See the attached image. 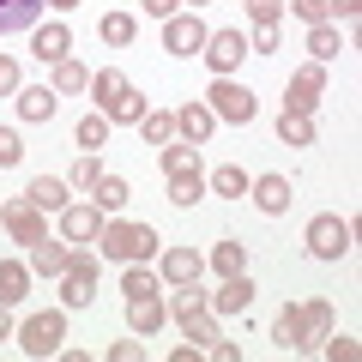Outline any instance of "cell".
Listing matches in <instances>:
<instances>
[{"label": "cell", "mask_w": 362, "mask_h": 362, "mask_svg": "<svg viewBox=\"0 0 362 362\" xmlns=\"http://www.w3.org/2000/svg\"><path fill=\"white\" fill-rule=\"evenodd\" d=\"M206 199V175H169V206H199Z\"/></svg>", "instance_id": "obj_26"}, {"label": "cell", "mask_w": 362, "mask_h": 362, "mask_svg": "<svg viewBox=\"0 0 362 362\" xmlns=\"http://www.w3.org/2000/svg\"><path fill=\"white\" fill-rule=\"evenodd\" d=\"M163 296H127V326H133V332H139V338H151L157 332V326H163Z\"/></svg>", "instance_id": "obj_18"}, {"label": "cell", "mask_w": 362, "mask_h": 362, "mask_svg": "<svg viewBox=\"0 0 362 362\" xmlns=\"http://www.w3.org/2000/svg\"><path fill=\"white\" fill-rule=\"evenodd\" d=\"M199 54H206V66H211V73H235V66H242V54H247V42H242V30H211V37H206V49H199Z\"/></svg>", "instance_id": "obj_9"}, {"label": "cell", "mask_w": 362, "mask_h": 362, "mask_svg": "<svg viewBox=\"0 0 362 362\" xmlns=\"http://www.w3.org/2000/svg\"><path fill=\"white\" fill-rule=\"evenodd\" d=\"M254 54H278V25H254V42H247Z\"/></svg>", "instance_id": "obj_41"}, {"label": "cell", "mask_w": 362, "mask_h": 362, "mask_svg": "<svg viewBox=\"0 0 362 362\" xmlns=\"http://www.w3.org/2000/svg\"><path fill=\"white\" fill-rule=\"evenodd\" d=\"M290 13H296L302 25H326V0H290Z\"/></svg>", "instance_id": "obj_40"}, {"label": "cell", "mask_w": 362, "mask_h": 362, "mask_svg": "<svg viewBox=\"0 0 362 362\" xmlns=\"http://www.w3.org/2000/svg\"><path fill=\"white\" fill-rule=\"evenodd\" d=\"M0 338H13V314L6 308H0Z\"/></svg>", "instance_id": "obj_47"}, {"label": "cell", "mask_w": 362, "mask_h": 362, "mask_svg": "<svg viewBox=\"0 0 362 362\" xmlns=\"http://www.w3.org/2000/svg\"><path fill=\"white\" fill-rule=\"evenodd\" d=\"M25 296H30V266L25 259H0V308H13Z\"/></svg>", "instance_id": "obj_20"}, {"label": "cell", "mask_w": 362, "mask_h": 362, "mask_svg": "<svg viewBox=\"0 0 362 362\" xmlns=\"http://www.w3.org/2000/svg\"><path fill=\"white\" fill-rule=\"evenodd\" d=\"M211 127H218V115H211V109L199 103V97L175 109V133H181L187 145H206V139H211Z\"/></svg>", "instance_id": "obj_10"}, {"label": "cell", "mask_w": 362, "mask_h": 362, "mask_svg": "<svg viewBox=\"0 0 362 362\" xmlns=\"http://www.w3.org/2000/svg\"><path fill=\"white\" fill-rule=\"evenodd\" d=\"M97 272H103V254H90V247H73L61 272V302L66 308H90L97 302Z\"/></svg>", "instance_id": "obj_2"}, {"label": "cell", "mask_w": 362, "mask_h": 362, "mask_svg": "<svg viewBox=\"0 0 362 362\" xmlns=\"http://www.w3.org/2000/svg\"><path fill=\"white\" fill-rule=\"evenodd\" d=\"M145 13H151V18H175L181 0H145Z\"/></svg>", "instance_id": "obj_45"}, {"label": "cell", "mask_w": 362, "mask_h": 362, "mask_svg": "<svg viewBox=\"0 0 362 362\" xmlns=\"http://www.w3.org/2000/svg\"><path fill=\"white\" fill-rule=\"evenodd\" d=\"M18 163H25V139L13 127H0V169H18Z\"/></svg>", "instance_id": "obj_37"}, {"label": "cell", "mask_w": 362, "mask_h": 362, "mask_svg": "<svg viewBox=\"0 0 362 362\" xmlns=\"http://www.w3.org/2000/svg\"><path fill=\"white\" fill-rule=\"evenodd\" d=\"M97 230H103V211L97 206H61V235L66 242H90Z\"/></svg>", "instance_id": "obj_16"}, {"label": "cell", "mask_w": 362, "mask_h": 362, "mask_svg": "<svg viewBox=\"0 0 362 362\" xmlns=\"http://www.w3.org/2000/svg\"><path fill=\"white\" fill-rule=\"evenodd\" d=\"M54 103H61L54 85H18V115L25 121H54Z\"/></svg>", "instance_id": "obj_15"}, {"label": "cell", "mask_w": 362, "mask_h": 362, "mask_svg": "<svg viewBox=\"0 0 362 362\" xmlns=\"http://www.w3.org/2000/svg\"><path fill=\"white\" fill-rule=\"evenodd\" d=\"M326 97V66H296L290 73V90H284V109H296V115H314V103Z\"/></svg>", "instance_id": "obj_7"}, {"label": "cell", "mask_w": 362, "mask_h": 362, "mask_svg": "<svg viewBox=\"0 0 362 362\" xmlns=\"http://www.w3.org/2000/svg\"><path fill=\"white\" fill-rule=\"evenodd\" d=\"M61 338H66V314L61 308H42V314H30V320L18 326V344H25L30 356H54Z\"/></svg>", "instance_id": "obj_4"}, {"label": "cell", "mask_w": 362, "mask_h": 362, "mask_svg": "<svg viewBox=\"0 0 362 362\" xmlns=\"http://www.w3.org/2000/svg\"><path fill=\"white\" fill-rule=\"evenodd\" d=\"M302 308V350H320L326 344V332H332V302H296Z\"/></svg>", "instance_id": "obj_11"}, {"label": "cell", "mask_w": 362, "mask_h": 362, "mask_svg": "<svg viewBox=\"0 0 362 362\" xmlns=\"http://www.w3.org/2000/svg\"><path fill=\"white\" fill-rule=\"evenodd\" d=\"M97 145H109V115H103V109L78 121V151H97Z\"/></svg>", "instance_id": "obj_33"}, {"label": "cell", "mask_w": 362, "mask_h": 362, "mask_svg": "<svg viewBox=\"0 0 362 362\" xmlns=\"http://www.w3.org/2000/svg\"><path fill=\"white\" fill-rule=\"evenodd\" d=\"M0 97H18V61L0 54Z\"/></svg>", "instance_id": "obj_42"}, {"label": "cell", "mask_w": 362, "mask_h": 362, "mask_svg": "<svg viewBox=\"0 0 362 362\" xmlns=\"http://www.w3.org/2000/svg\"><path fill=\"white\" fill-rule=\"evenodd\" d=\"M85 85H90V73L73 61V54H66V61H54V90H61V97H73V90H85Z\"/></svg>", "instance_id": "obj_31"}, {"label": "cell", "mask_w": 362, "mask_h": 362, "mask_svg": "<svg viewBox=\"0 0 362 362\" xmlns=\"http://www.w3.org/2000/svg\"><path fill=\"white\" fill-rule=\"evenodd\" d=\"M211 194H223V199H242V194H247V175H242L235 163H223L218 175H211Z\"/></svg>", "instance_id": "obj_35"}, {"label": "cell", "mask_w": 362, "mask_h": 362, "mask_svg": "<svg viewBox=\"0 0 362 362\" xmlns=\"http://www.w3.org/2000/svg\"><path fill=\"white\" fill-rule=\"evenodd\" d=\"M308 254L314 259H344L350 254V223L332 218V211H320V218L308 223Z\"/></svg>", "instance_id": "obj_5"}, {"label": "cell", "mask_w": 362, "mask_h": 362, "mask_svg": "<svg viewBox=\"0 0 362 362\" xmlns=\"http://www.w3.org/2000/svg\"><path fill=\"white\" fill-rule=\"evenodd\" d=\"M90 194H97V211H121V206L133 199L121 175H97V187H90Z\"/></svg>", "instance_id": "obj_28"}, {"label": "cell", "mask_w": 362, "mask_h": 362, "mask_svg": "<svg viewBox=\"0 0 362 362\" xmlns=\"http://www.w3.org/2000/svg\"><path fill=\"white\" fill-rule=\"evenodd\" d=\"M90 90H97V109H109L121 90H127V73H121V66H103V73H90Z\"/></svg>", "instance_id": "obj_27"}, {"label": "cell", "mask_w": 362, "mask_h": 362, "mask_svg": "<svg viewBox=\"0 0 362 362\" xmlns=\"http://www.w3.org/2000/svg\"><path fill=\"white\" fill-rule=\"evenodd\" d=\"M25 199H30L37 211H61V206H66V181H54V175H37V181L25 187Z\"/></svg>", "instance_id": "obj_23"}, {"label": "cell", "mask_w": 362, "mask_h": 362, "mask_svg": "<svg viewBox=\"0 0 362 362\" xmlns=\"http://www.w3.org/2000/svg\"><path fill=\"white\" fill-rule=\"evenodd\" d=\"M206 109H211L218 121H235V127H242V121H254V90H247V85H235V78L223 73V78H211Z\"/></svg>", "instance_id": "obj_3"}, {"label": "cell", "mask_w": 362, "mask_h": 362, "mask_svg": "<svg viewBox=\"0 0 362 362\" xmlns=\"http://www.w3.org/2000/svg\"><path fill=\"white\" fill-rule=\"evenodd\" d=\"M66 259H73L66 235H61V242H49V235H42V242H30V272H42V278H61Z\"/></svg>", "instance_id": "obj_17"}, {"label": "cell", "mask_w": 362, "mask_h": 362, "mask_svg": "<svg viewBox=\"0 0 362 362\" xmlns=\"http://www.w3.org/2000/svg\"><path fill=\"white\" fill-rule=\"evenodd\" d=\"M0 223H6V230H13V242H25V247L49 235V211H37L30 199H6V206H0Z\"/></svg>", "instance_id": "obj_6"}, {"label": "cell", "mask_w": 362, "mask_h": 362, "mask_svg": "<svg viewBox=\"0 0 362 362\" xmlns=\"http://www.w3.org/2000/svg\"><path fill=\"white\" fill-rule=\"evenodd\" d=\"M97 254H109V259H151L157 254V235H151V223H121V218H109L103 230H97Z\"/></svg>", "instance_id": "obj_1"}, {"label": "cell", "mask_w": 362, "mask_h": 362, "mask_svg": "<svg viewBox=\"0 0 362 362\" xmlns=\"http://www.w3.org/2000/svg\"><path fill=\"white\" fill-rule=\"evenodd\" d=\"M133 30H139V25H133V13H109L103 18V42H133Z\"/></svg>", "instance_id": "obj_38"}, {"label": "cell", "mask_w": 362, "mask_h": 362, "mask_svg": "<svg viewBox=\"0 0 362 362\" xmlns=\"http://www.w3.org/2000/svg\"><path fill=\"white\" fill-rule=\"evenodd\" d=\"M139 356H145L139 338H121V344H109V362H139Z\"/></svg>", "instance_id": "obj_43"}, {"label": "cell", "mask_w": 362, "mask_h": 362, "mask_svg": "<svg viewBox=\"0 0 362 362\" xmlns=\"http://www.w3.org/2000/svg\"><path fill=\"white\" fill-rule=\"evenodd\" d=\"M326 13H338V18H356V13H362V0H326Z\"/></svg>", "instance_id": "obj_46"}, {"label": "cell", "mask_w": 362, "mask_h": 362, "mask_svg": "<svg viewBox=\"0 0 362 362\" xmlns=\"http://www.w3.org/2000/svg\"><path fill=\"white\" fill-rule=\"evenodd\" d=\"M121 290H127V296H157V278L145 272V259H133V266H127V278H121Z\"/></svg>", "instance_id": "obj_36"}, {"label": "cell", "mask_w": 362, "mask_h": 362, "mask_svg": "<svg viewBox=\"0 0 362 362\" xmlns=\"http://www.w3.org/2000/svg\"><path fill=\"white\" fill-rule=\"evenodd\" d=\"M206 308H218V314H247V308H254V284H247V272H242V278H223V290H211Z\"/></svg>", "instance_id": "obj_12"}, {"label": "cell", "mask_w": 362, "mask_h": 362, "mask_svg": "<svg viewBox=\"0 0 362 362\" xmlns=\"http://www.w3.org/2000/svg\"><path fill=\"white\" fill-rule=\"evenodd\" d=\"M66 54H73V30H66V25H42L37 30V61H66Z\"/></svg>", "instance_id": "obj_22"}, {"label": "cell", "mask_w": 362, "mask_h": 362, "mask_svg": "<svg viewBox=\"0 0 362 362\" xmlns=\"http://www.w3.org/2000/svg\"><path fill=\"white\" fill-rule=\"evenodd\" d=\"M211 272H218V278H242V272H247V242L223 235V242L211 247Z\"/></svg>", "instance_id": "obj_21"}, {"label": "cell", "mask_w": 362, "mask_h": 362, "mask_svg": "<svg viewBox=\"0 0 362 362\" xmlns=\"http://www.w3.org/2000/svg\"><path fill=\"white\" fill-rule=\"evenodd\" d=\"M163 175H199V145H187V139H169L163 145Z\"/></svg>", "instance_id": "obj_25"}, {"label": "cell", "mask_w": 362, "mask_h": 362, "mask_svg": "<svg viewBox=\"0 0 362 362\" xmlns=\"http://www.w3.org/2000/svg\"><path fill=\"white\" fill-rule=\"evenodd\" d=\"M199 272H206V259L194 254V247H169L163 254V284H199Z\"/></svg>", "instance_id": "obj_13"}, {"label": "cell", "mask_w": 362, "mask_h": 362, "mask_svg": "<svg viewBox=\"0 0 362 362\" xmlns=\"http://www.w3.org/2000/svg\"><path fill=\"white\" fill-rule=\"evenodd\" d=\"M194 6H199V0H194Z\"/></svg>", "instance_id": "obj_49"}, {"label": "cell", "mask_w": 362, "mask_h": 362, "mask_svg": "<svg viewBox=\"0 0 362 362\" xmlns=\"http://www.w3.org/2000/svg\"><path fill=\"white\" fill-rule=\"evenodd\" d=\"M247 18L254 25H278L284 18V0H247Z\"/></svg>", "instance_id": "obj_39"}, {"label": "cell", "mask_w": 362, "mask_h": 362, "mask_svg": "<svg viewBox=\"0 0 362 362\" xmlns=\"http://www.w3.org/2000/svg\"><path fill=\"white\" fill-rule=\"evenodd\" d=\"M247 194H254V206L272 211V218H278V211H290V199H296L284 175H259V181H247Z\"/></svg>", "instance_id": "obj_14"}, {"label": "cell", "mask_w": 362, "mask_h": 362, "mask_svg": "<svg viewBox=\"0 0 362 362\" xmlns=\"http://www.w3.org/2000/svg\"><path fill=\"white\" fill-rule=\"evenodd\" d=\"M49 0H0V37H13V30H30L42 18Z\"/></svg>", "instance_id": "obj_19"}, {"label": "cell", "mask_w": 362, "mask_h": 362, "mask_svg": "<svg viewBox=\"0 0 362 362\" xmlns=\"http://www.w3.org/2000/svg\"><path fill=\"white\" fill-rule=\"evenodd\" d=\"M308 54H314V61H338V30L332 25H308Z\"/></svg>", "instance_id": "obj_32"}, {"label": "cell", "mask_w": 362, "mask_h": 362, "mask_svg": "<svg viewBox=\"0 0 362 362\" xmlns=\"http://www.w3.org/2000/svg\"><path fill=\"white\" fill-rule=\"evenodd\" d=\"M272 344L278 350H302V308L296 302H284V314L272 320Z\"/></svg>", "instance_id": "obj_24"}, {"label": "cell", "mask_w": 362, "mask_h": 362, "mask_svg": "<svg viewBox=\"0 0 362 362\" xmlns=\"http://www.w3.org/2000/svg\"><path fill=\"white\" fill-rule=\"evenodd\" d=\"M139 133H145L151 145H169V139H175V115H169V109H145V115H139Z\"/></svg>", "instance_id": "obj_29"}, {"label": "cell", "mask_w": 362, "mask_h": 362, "mask_svg": "<svg viewBox=\"0 0 362 362\" xmlns=\"http://www.w3.org/2000/svg\"><path fill=\"white\" fill-rule=\"evenodd\" d=\"M97 175H103V169H97V151H85V157H78L73 169H66V187H78V194H90V187H97Z\"/></svg>", "instance_id": "obj_34"}, {"label": "cell", "mask_w": 362, "mask_h": 362, "mask_svg": "<svg viewBox=\"0 0 362 362\" xmlns=\"http://www.w3.org/2000/svg\"><path fill=\"white\" fill-rule=\"evenodd\" d=\"M326 356H332V362H350V356H356V338H332V332H326Z\"/></svg>", "instance_id": "obj_44"}, {"label": "cell", "mask_w": 362, "mask_h": 362, "mask_svg": "<svg viewBox=\"0 0 362 362\" xmlns=\"http://www.w3.org/2000/svg\"><path fill=\"white\" fill-rule=\"evenodd\" d=\"M49 6H61V13H66V6H78V0H49Z\"/></svg>", "instance_id": "obj_48"}, {"label": "cell", "mask_w": 362, "mask_h": 362, "mask_svg": "<svg viewBox=\"0 0 362 362\" xmlns=\"http://www.w3.org/2000/svg\"><path fill=\"white\" fill-rule=\"evenodd\" d=\"M206 37H211V30L199 25L194 13H175V18H163V49H169V54H199V49H206Z\"/></svg>", "instance_id": "obj_8"}, {"label": "cell", "mask_w": 362, "mask_h": 362, "mask_svg": "<svg viewBox=\"0 0 362 362\" xmlns=\"http://www.w3.org/2000/svg\"><path fill=\"white\" fill-rule=\"evenodd\" d=\"M278 139L284 145H314V121L296 115V109H284V115H278Z\"/></svg>", "instance_id": "obj_30"}]
</instances>
